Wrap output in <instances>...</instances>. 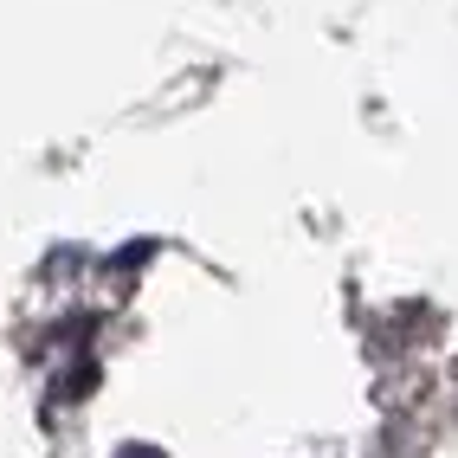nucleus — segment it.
Instances as JSON below:
<instances>
[{
    "label": "nucleus",
    "mask_w": 458,
    "mask_h": 458,
    "mask_svg": "<svg viewBox=\"0 0 458 458\" xmlns=\"http://www.w3.org/2000/svg\"><path fill=\"white\" fill-rule=\"evenodd\" d=\"M116 458H162V452H148V445H130V452H116Z\"/></svg>",
    "instance_id": "f257e3e1"
}]
</instances>
